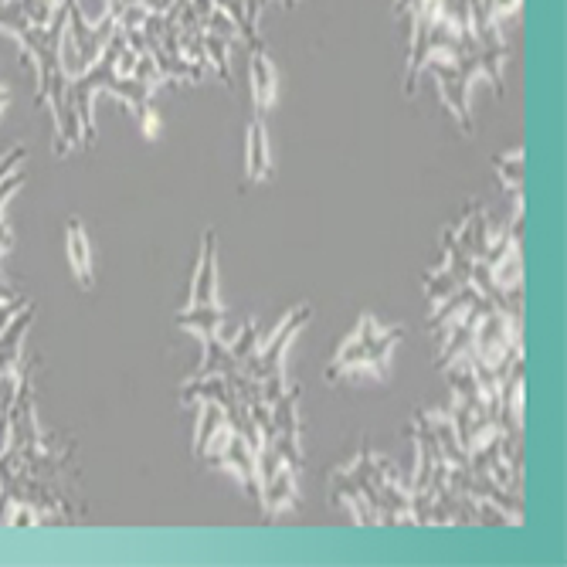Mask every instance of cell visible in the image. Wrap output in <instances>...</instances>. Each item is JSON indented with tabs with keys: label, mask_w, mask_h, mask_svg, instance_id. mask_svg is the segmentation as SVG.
I'll use <instances>...</instances> for the list:
<instances>
[{
	"label": "cell",
	"mask_w": 567,
	"mask_h": 567,
	"mask_svg": "<svg viewBox=\"0 0 567 567\" xmlns=\"http://www.w3.org/2000/svg\"><path fill=\"white\" fill-rule=\"evenodd\" d=\"M401 340V330H384L371 313H364V320L354 330V337L340 347L337 360L330 364V381L337 377H377V381H388V364L391 350Z\"/></svg>",
	"instance_id": "cell-1"
},
{
	"label": "cell",
	"mask_w": 567,
	"mask_h": 567,
	"mask_svg": "<svg viewBox=\"0 0 567 567\" xmlns=\"http://www.w3.org/2000/svg\"><path fill=\"white\" fill-rule=\"evenodd\" d=\"M187 306H221V299H218V242H214V231H204L201 262H197Z\"/></svg>",
	"instance_id": "cell-2"
},
{
	"label": "cell",
	"mask_w": 567,
	"mask_h": 567,
	"mask_svg": "<svg viewBox=\"0 0 567 567\" xmlns=\"http://www.w3.org/2000/svg\"><path fill=\"white\" fill-rule=\"evenodd\" d=\"M248 68H252V99H255V109L259 113H265V109L276 106V92H279V72L276 65H272V58L265 55V51H252V62H248Z\"/></svg>",
	"instance_id": "cell-3"
},
{
	"label": "cell",
	"mask_w": 567,
	"mask_h": 567,
	"mask_svg": "<svg viewBox=\"0 0 567 567\" xmlns=\"http://www.w3.org/2000/svg\"><path fill=\"white\" fill-rule=\"evenodd\" d=\"M65 228H68V265H72L75 279L89 289L92 286V245H89V235H85L79 218H68Z\"/></svg>",
	"instance_id": "cell-4"
},
{
	"label": "cell",
	"mask_w": 567,
	"mask_h": 567,
	"mask_svg": "<svg viewBox=\"0 0 567 567\" xmlns=\"http://www.w3.org/2000/svg\"><path fill=\"white\" fill-rule=\"evenodd\" d=\"M245 167H248V180H255V184H262V180L272 174L269 136H265V126H262L259 116L248 123V160H245Z\"/></svg>",
	"instance_id": "cell-5"
},
{
	"label": "cell",
	"mask_w": 567,
	"mask_h": 567,
	"mask_svg": "<svg viewBox=\"0 0 567 567\" xmlns=\"http://www.w3.org/2000/svg\"><path fill=\"white\" fill-rule=\"evenodd\" d=\"M496 170H500L503 184H513V187H520V180H523V153H520V150L506 153V157H500V160H496Z\"/></svg>",
	"instance_id": "cell-6"
},
{
	"label": "cell",
	"mask_w": 567,
	"mask_h": 567,
	"mask_svg": "<svg viewBox=\"0 0 567 567\" xmlns=\"http://www.w3.org/2000/svg\"><path fill=\"white\" fill-rule=\"evenodd\" d=\"M438 493H442V503L438 506H449V486H442ZM452 520H455V510H442V513H435L432 523H452Z\"/></svg>",
	"instance_id": "cell-7"
},
{
	"label": "cell",
	"mask_w": 567,
	"mask_h": 567,
	"mask_svg": "<svg viewBox=\"0 0 567 567\" xmlns=\"http://www.w3.org/2000/svg\"><path fill=\"white\" fill-rule=\"evenodd\" d=\"M7 102H11V92H7L4 85H0V113H4V109H7Z\"/></svg>",
	"instance_id": "cell-8"
}]
</instances>
